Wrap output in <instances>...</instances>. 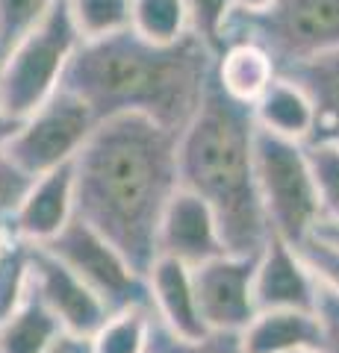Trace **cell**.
Segmentation results:
<instances>
[{"label":"cell","instance_id":"6","mask_svg":"<svg viewBox=\"0 0 339 353\" xmlns=\"http://www.w3.org/2000/svg\"><path fill=\"white\" fill-rule=\"evenodd\" d=\"M257 189L271 236L289 245L313 236L322 206L304 145L257 130Z\"/></svg>","mask_w":339,"mask_h":353},{"label":"cell","instance_id":"9","mask_svg":"<svg viewBox=\"0 0 339 353\" xmlns=\"http://www.w3.org/2000/svg\"><path fill=\"white\" fill-rule=\"evenodd\" d=\"M260 256V253H257ZM257 256H239L224 253L218 259L204 262L195 274V292L206 333L239 336L254 321L257 301H254V271Z\"/></svg>","mask_w":339,"mask_h":353},{"label":"cell","instance_id":"19","mask_svg":"<svg viewBox=\"0 0 339 353\" xmlns=\"http://www.w3.org/2000/svg\"><path fill=\"white\" fill-rule=\"evenodd\" d=\"M59 333H65L62 324L30 292L15 312L0 321V353H45Z\"/></svg>","mask_w":339,"mask_h":353},{"label":"cell","instance_id":"36","mask_svg":"<svg viewBox=\"0 0 339 353\" xmlns=\"http://www.w3.org/2000/svg\"><path fill=\"white\" fill-rule=\"evenodd\" d=\"M301 353H319V350H301Z\"/></svg>","mask_w":339,"mask_h":353},{"label":"cell","instance_id":"4","mask_svg":"<svg viewBox=\"0 0 339 353\" xmlns=\"http://www.w3.org/2000/svg\"><path fill=\"white\" fill-rule=\"evenodd\" d=\"M83 36L74 27L68 0H57L48 18L21 39L0 62V109L24 121L62 88L65 71L80 50Z\"/></svg>","mask_w":339,"mask_h":353},{"label":"cell","instance_id":"10","mask_svg":"<svg viewBox=\"0 0 339 353\" xmlns=\"http://www.w3.org/2000/svg\"><path fill=\"white\" fill-rule=\"evenodd\" d=\"M30 292L50 309L65 333L92 339L109 318V309L101 303V297L45 248H32Z\"/></svg>","mask_w":339,"mask_h":353},{"label":"cell","instance_id":"11","mask_svg":"<svg viewBox=\"0 0 339 353\" xmlns=\"http://www.w3.org/2000/svg\"><path fill=\"white\" fill-rule=\"evenodd\" d=\"M157 253L177 259L183 265H189V268H201L204 262L218 259L231 250L224 245L222 227H218V218L213 209L198 194L180 189L171 197L166 215H162Z\"/></svg>","mask_w":339,"mask_h":353},{"label":"cell","instance_id":"13","mask_svg":"<svg viewBox=\"0 0 339 353\" xmlns=\"http://www.w3.org/2000/svg\"><path fill=\"white\" fill-rule=\"evenodd\" d=\"M319 280L313 277L307 262L295 245L283 239H269V245L260 250L257 271H254V301L257 312L266 309H304L313 312Z\"/></svg>","mask_w":339,"mask_h":353},{"label":"cell","instance_id":"3","mask_svg":"<svg viewBox=\"0 0 339 353\" xmlns=\"http://www.w3.org/2000/svg\"><path fill=\"white\" fill-rule=\"evenodd\" d=\"M257 130L254 109L213 80L177 145L180 189L213 209L227 250L239 256H257L271 239L257 189Z\"/></svg>","mask_w":339,"mask_h":353},{"label":"cell","instance_id":"26","mask_svg":"<svg viewBox=\"0 0 339 353\" xmlns=\"http://www.w3.org/2000/svg\"><path fill=\"white\" fill-rule=\"evenodd\" d=\"M186 15H189V30L198 36L215 57L222 53L227 21L236 12V0H183Z\"/></svg>","mask_w":339,"mask_h":353},{"label":"cell","instance_id":"31","mask_svg":"<svg viewBox=\"0 0 339 353\" xmlns=\"http://www.w3.org/2000/svg\"><path fill=\"white\" fill-rule=\"evenodd\" d=\"M45 353H92V339L74 336V333H59Z\"/></svg>","mask_w":339,"mask_h":353},{"label":"cell","instance_id":"15","mask_svg":"<svg viewBox=\"0 0 339 353\" xmlns=\"http://www.w3.org/2000/svg\"><path fill=\"white\" fill-rule=\"evenodd\" d=\"M278 65L266 48L254 41H227L215 57L213 80L231 101L254 109L269 85L278 80Z\"/></svg>","mask_w":339,"mask_h":353},{"label":"cell","instance_id":"14","mask_svg":"<svg viewBox=\"0 0 339 353\" xmlns=\"http://www.w3.org/2000/svg\"><path fill=\"white\" fill-rule=\"evenodd\" d=\"M148 294L151 312L157 321L180 339H204L206 327L195 292V274L189 265L177 259L157 256L148 271Z\"/></svg>","mask_w":339,"mask_h":353},{"label":"cell","instance_id":"33","mask_svg":"<svg viewBox=\"0 0 339 353\" xmlns=\"http://www.w3.org/2000/svg\"><path fill=\"white\" fill-rule=\"evenodd\" d=\"M313 236H319L325 241H331V245L339 248V224H333V221H319L313 230Z\"/></svg>","mask_w":339,"mask_h":353},{"label":"cell","instance_id":"28","mask_svg":"<svg viewBox=\"0 0 339 353\" xmlns=\"http://www.w3.org/2000/svg\"><path fill=\"white\" fill-rule=\"evenodd\" d=\"M295 250L301 253V259L307 262V268L313 271V277L327 289L339 292V248L325 241L319 236H310L307 241L295 245Z\"/></svg>","mask_w":339,"mask_h":353},{"label":"cell","instance_id":"22","mask_svg":"<svg viewBox=\"0 0 339 353\" xmlns=\"http://www.w3.org/2000/svg\"><path fill=\"white\" fill-rule=\"evenodd\" d=\"M68 9L83 41L109 39L130 30V0H68Z\"/></svg>","mask_w":339,"mask_h":353},{"label":"cell","instance_id":"8","mask_svg":"<svg viewBox=\"0 0 339 353\" xmlns=\"http://www.w3.org/2000/svg\"><path fill=\"white\" fill-rule=\"evenodd\" d=\"M57 259H62L89 289L101 297V303L113 312L133 306H151L148 277L139 274L115 245L92 230L86 221L74 218L62 233L45 245Z\"/></svg>","mask_w":339,"mask_h":353},{"label":"cell","instance_id":"2","mask_svg":"<svg viewBox=\"0 0 339 353\" xmlns=\"http://www.w3.org/2000/svg\"><path fill=\"white\" fill-rule=\"evenodd\" d=\"M215 53L198 36L154 44L124 30L83 41L65 71L62 88L77 94L97 121L139 115L183 136L213 83Z\"/></svg>","mask_w":339,"mask_h":353},{"label":"cell","instance_id":"12","mask_svg":"<svg viewBox=\"0 0 339 353\" xmlns=\"http://www.w3.org/2000/svg\"><path fill=\"white\" fill-rule=\"evenodd\" d=\"M77 218V185H74V162L41 174L30 183L9 230L18 241L45 248Z\"/></svg>","mask_w":339,"mask_h":353},{"label":"cell","instance_id":"18","mask_svg":"<svg viewBox=\"0 0 339 353\" xmlns=\"http://www.w3.org/2000/svg\"><path fill=\"white\" fill-rule=\"evenodd\" d=\"M280 77L298 83L310 97L316 112V130L310 141H336L339 145V50L287 68Z\"/></svg>","mask_w":339,"mask_h":353},{"label":"cell","instance_id":"29","mask_svg":"<svg viewBox=\"0 0 339 353\" xmlns=\"http://www.w3.org/2000/svg\"><path fill=\"white\" fill-rule=\"evenodd\" d=\"M30 183L32 176L21 171L6 150H0V227H9V221L15 218Z\"/></svg>","mask_w":339,"mask_h":353},{"label":"cell","instance_id":"23","mask_svg":"<svg viewBox=\"0 0 339 353\" xmlns=\"http://www.w3.org/2000/svg\"><path fill=\"white\" fill-rule=\"evenodd\" d=\"M304 150L310 159L322 221L339 224V145L336 141H310V145H304Z\"/></svg>","mask_w":339,"mask_h":353},{"label":"cell","instance_id":"5","mask_svg":"<svg viewBox=\"0 0 339 353\" xmlns=\"http://www.w3.org/2000/svg\"><path fill=\"white\" fill-rule=\"evenodd\" d=\"M227 41H254L269 50L278 71L339 50V0H275L262 12H233ZM222 44V48H224Z\"/></svg>","mask_w":339,"mask_h":353},{"label":"cell","instance_id":"7","mask_svg":"<svg viewBox=\"0 0 339 353\" xmlns=\"http://www.w3.org/2000/svg\"><path fill=\"white\" fill-rule=\"evenodd\" d=\"M101 121L68 88H59L48 103H41L30 118L21 121L12 141L3 148L12 162L32 180L71 165L86 148Z\"/></svg>","mask_w":339,"mask_h":353},{"label":"cell","instance_id":"1","mask_svg":"<svg viewBox=\"0 0 339 353\" xmlns=\"http://www.w3.org/2000/svg\"><path fill=\"white\" fill-rule=\"evenodd\" d=\"M177 145L166 127L139 115L101 121L74 159L77 218L115 245L139 274L157 262V236L180 192Z\"/></svg>","mask_w":339,"mask_h":353},{"label":"cell","instance_id":"25","mask_svg":"<svg viewBox=\"0 0 339 353\" xmlns=\"http://www.w3.org/2000/svg\"><path fill=\"white\" fill-rule=\"evenodd\" d=\"M30 265H32V245L18 241L0 262V321H6L30 294Z\"/></svg>","mask_w":339,"mask_h":353},{"label":"cell","instance_id":"24","mask_svg":"<svg viewBox=\"0 0 339 353\" xmlns=\"http://www.w3.org/2000/svg\"><path fill=\"white\" fill-rule=\"evenodd\" d=\"M53 6L57 0H0V62L48 18Z\"/></svg>","mask_w":339,"mask_h":353},{"label":"cell","instance_id":"17","mask_svg":"<svg viewBox=\"0 0 339 353\" xmlns=\"http://www.w3.org/2000/svg\"><path fill=\"white\" fill-rule=\"evenodd\" d=\"M254 121L262 132L295 141V145H307L316 130V112L307 92L280 74L269 85V92L254 103Z\"/></svg>","mask_w":339,"mask_h":353},{"label":"cell","instance_id":"35","mask_svg":"<svg viewBox=\"0 0 339 353\" xmlns=\"http://www.w3.org/2000/svg\"><path fill=\"white\" fill-rule=\"evenodd\" d=\"M12 245H15L12 230H9V227H0V262H3V256H6L9 250H12Z\"/></svg>","mask_w":339,"mask_h":353},{"label":"cell","instance_id":"32","mask_svg":"<svg viewBox=\"0 0 339 353\" xmlns=\"http://www.w3.org/2000/svg\"><path fill=\"white\" fill-rule=\"evenodd\" d=\"M18 127H21V121H15V118H9L3 109H0V150H3L9 141H12V136L18 132Z\"/></svg>","mask_w":339,"mask_h":353},{"label":"cell","instance_id":"20","mask_svg":"<svg viewBox=\"0 0 339 353\" xmlns=\"http://www.w3.org/2000/svg\"><path fill=\"white\" fill-rule=\"evenodd\" d=\"M130 30L154 44H174L192 32L183 0H130Z\"/></svg>","mask_w":339,"mask_h":353},{"label":"cell","instance_id":"27","mask_svg":"<svg viewBox=\"0 0 339 353\" xmlns=\"http://www.w3.org/2000/svg\"><path fill=\"white\" fill-rule=\"evenodd\" d=\"M145 353H245V350L239 345V336L206 333L204 339H180L154 318V330H151V341Z\"/></svg>","mask_w":339,"mask_h":353},{"label":"cell","instance_id":"30","mask_svg":"<svg viewBox=\"0 0 339 353\" xmlns=\"http://www.w3.org/2000/svg\"><path fill=\"white\" fill-rule=\"evenodd\" d=\"M313 315L319 324V353H339V292L319 283Z\"/></svg>","mask_w":339,"mask_h":353},{"label":"cell","instance_id":"34","mask_svg":"<svg viewBox=\"0 0 339 353\" xmlns=\"http://www.w3.org/2000/svg\"><path fill=\"white\" fill-rule=\"evenodd\" d=\"M275 0H236V12H248V15H254V12H262V9H269Z\"/></svg>","mask_w":339,"mask_h":353},{"label":"cell","instance_id":"21","mask_svg":"<svg viewBox=\"0 0 339 353\" xmlns=\"http://www.w3.org/2000/svg\"><path fill=\"white\" fill-rule=\"evenodd\" d=\"M154 330L151 306H133L113 312L92 336V353H145Z\"/></svg>","mask_w":339,"mask_h":353},{"label":"cell","instance_id":"16","mask_svg":"<svg viewBox=\"0 0 339 353\" xmlns=\"http://www.w3.org/2000/svg\"><path fill=\"white\" fill-rule=\"evenodd\" d=\"M239 345L245 353L319 350V324L316 315L304 309H266L239 333Z\"/></svg>","mask_w":339,"mask_h":353}]
</instances>
